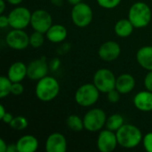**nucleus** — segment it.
<instances>
[{
	"label": "nucleus",
	"mask_w": 152,
	"mask_h": 152,
	"mask_svg": "<svg viewBox=\"0 0 152 152\" xmlns=\"http://www.w3.org/2000/svg\"><path fill=\"white\" fill-rule=\"evenodd\" d=\"M118 145L124 149H134L142 142L143 135L139 127L132 124H124L117 132Z\"/></svg>",
	"instance_id": "1"
},
{
	"label": "nucleus",
	"mask_w": 152,
	"mask_h": 152,
	"mask_svg": "<svg viewBox=\"0 0 152 152\" xmlns=\"http://www.w3.org/2000/svg\"><path fill=\"white\" fill-rule=\"evenodd\" d=\"M59 93L60 84L54 77L47 75L37 82L35 94L37 98L43 102H48L54 100Z\"/></svg>",
	"instance_id": "2"
},
{
	"label": "nucleus",
	"mask_w": 152,
	"mask_h": 152,
	"mask_svg": "<svg viewBox=\"0 0 152 152\" xmlns=\"http://www.w3.org/2000/svg\"><path fill=\"white\" fill-rule=\"evenodd\" d=\"M127 18L135 28H145L151 21V9L144 2H135L130 7Z\"/></svg>",
	"instance_id": "3"
},
{
	"label": "nucleus",
	"mask_w": 152,
	"mask_h": 152,
	"mask_svg": "<svg viewBox=\"0 0 152 152\" xmlns=\"http://www.w3.org/2000/svg\"><path fill=\"white\" fill-rule=\"evenodd\" d=\"M100 91L94 83H86L80 86L75 93V102L81 107L89 108L94 106L99 100Z\"/></svg>",
	"instance_id": "4"
},
{
	"label": "nucleus",
	"mask_w": 152,
	"mask_h": 152,
	"mask_svg": "<svg viewBox=\"0 0 152 152\" xmlns=\"http://www.w3.org/2000/svg\"><path fill=\"white\" fill-rule=\"evenodd\" d=\"M85 129L90 133H96L106 125L107 116L103 110L94 108L89 110L83 117Z\"/></svg>",
	"instance_id": "5"
},
{
	"label": "nucleus",
	"mask_w": 152,
	"mask_h": 152,
	"mask_svg": "<svg viewBox=\"0 0 152 152\" xmlns=\"http://www.w3.org/2000/svg\"><path fill=\"white\" fill-rule=\"evenodd\" d=\"M70 14L72 22L78 28H86L89 26L94 18V12L91 6L84 2L73 5Z\"/></svg>",
	"instance_id": "6"
},
{
	"label": "nucleus",
	"mask_w": 152,
	"mask_h": 152,
	"mask_svg": "<svg viewBox=\"0 0 152 152\" xmlns=\"http://www.w3.org/2000/svg\"><path fill=\"white\" fill-rule=\"evenodd\" d=\"M117 77L114 73L109 69H98L93 77V83L101 93L107 94L116 88Z\"/></svg>",
	"instance_id": "7"
},
{
	"label": "nucleus",
	"mask_w": 152,
	"mask_h": 152,
	"mask_svg": "<svg viewBox=\"0 0 152 152\" xmlns=\"http://www.w3.org/2000/svg\"><path fill=\"white\" fill-rule=\"evenodd\" d=\"M32 12L25 6H16L9 14V24L12 28L24 29L30 25Z\"/></svg>",
	"instance_id": "8"
},
{
	"label": "nucleus",
	"mask_w": 152,
	"mask_h": 152,
	"mask_svg": "<svg viewBox=\"0 0 152 152\" xmlns=\"http://www.w3.org/2000/svg\"><path fill=\"white\" fill-rule=\"evenodd\" d=\"M52 25H53L52 15L46 10L37 9L32 12L30 26L35 31H38L45 34Z\"/></svg>",
	"instance_id": "9"
},
{
	"label": "nucleus",
	"mask_w": 152,
	"mask_h": 152,
	"mask_svg": "<svg viewBox=\"0 0 152 152\" xmlns=\"http://www.w3.org/2000/svg\"><path fill=\"white\" fill-rule=\"evenodd\" d=\"M50 67L45 56L35 59L28 65L27 77L33 81H38L48 75Z\"/></svg>",
	"instance_id": "10"
},
{
	"label": "nucleus",
	"mask_w": 152,
	"mask_h": 152,
	"mask_svg": "<svg viewBox=\"0 0 152 152\" xmlns=\"http://www.w3.org/2000/svg\"><path fill=\"white\" fill-rule=\"evenodd\" d=\"M5 42L10 48L21 51L29 45V36L23 29L12 28L7 33Z\"/></svg>",
	"instance_id": "11"
},
{
	"label": "nucleus",
	"mask_w": 152,
	"mask_h": 152,
	"mask_svg": "<svg viewBox=\"0 0 152 152\" xmlns=\"http://www.w3.org/2000/svg\"><path fill=\"white\" fill-rule=\"evenodd\" d=\"M118 145L116 132L110 131L109 129L101 130L98 134L96 146L98 151L101 152H112L116 150Z\"/></svg>",
	"instance_id": "12"
},
{
	"label": "nucleus",
	"mask_w": 152,
	"mask_h": 152,
	"mask_svg": "<svg viewBox=\"0 0 152 152\" xmlns=\"http://www.w3.org/2000/svg\"><path fill=\"white\" fill-rule=\"evenodd\" d=\"M121 53V47L119 44L116 41L110 40L104 42L98 50L99 57L107 62H111L116 61Z\"/></svg>",
	"instance_id": "13"
},
{
	"label": "nucleus",
	"mask_w": 152,
	"mask_h": 152,
	"mask_svg": "<svg viewBox=\"0 0 152 152\" xmlns=\"http://www.w3.org/2000/svg\"><path fill=\"white\" fill-rule=\"evenodd\" d=\"M45 148L46 152H66L68 149L66 137L61 133H53L47 137Z\"/></svg>",
	"instance_id": "14"
},
{
	"label": "nucleus",
	"mask_w": 152,
	"mask_h": 152,
	"mask_svg": "<svg viewBox=\"0 0 152 152\" xmlns=\"http://www.w3.org/2000/svg\"><path fill=\"white\" fill-rule=\"evenodd\" d=\"M134 105L135 108L142 112L152 111V92L144 90L137 93L134 97Z\"/></svg>",
	"instance_id": "15"
},
{
	"label": "nucleus",
	"mask_w": 152,
	"mask_h": 152,
	"mask_svg": "<svg viewBox=\"0 0 152 152\" xmlns=\"http://www.w3.org/2000/svg\"><path fill=\"white\" fill-rule=\"evenodd\" d=\"M68 37L66 27L61 24H53L45 33V37L48 41L53 44H61L65 41Z\"/></svg>",
	"instance_id": "16"
},
{
	"label": "nucleus",
	"mask_w": 152,
	"mask_h": 152,
	"mask_svg": "<svg viewBox=\"0 0 152 152\" xmlns=\"http://www.w3.org/2000/svg\"><path fill=\"white\" fill-rule=\"evenodd\" d=\"M28 65L22 61H15L11 64L7 71V77L9 79L14 82H21L27 77Z\"/></svg>",
	"instance_id": "17"
},
{
	"label": "nucleus",
	"mask_w": 152,
	"mask_h": 152,
	"mask_svg": "<svg viewBox=\"0 0 152 152\" xmlns=\"http://www.w3.org/2000/svg\"><path fill=\"white\" fill-rule=\"evenodd\" d=\"M135 78L133 75L128 73H124L117 77L116 89L121 94H126L131 93L135 87Z\"/></svg>",
	"instance_id": "18"
},
{
	"label": "nucleus",
	"mask_w": 152,
	"mask_h": 152,
	"mask_svg": "<svg viewBox=\"0 0 152 152\" xmlns=\"http://www.w3.org/2000/svg\"><path fill=\"white\" fill-rule=\"evenodd\" d=\"M18 152H35L37 151L38 140L31 134H25L19 138L16 142Z\"/></svg>",
	"instance_id": "19"
},
{
	"label": "nucleus",
	"mask_w": 152,
	"mask_h": 152,
	"mask_svg": "<svg viewBox=\"0 0 152 152\" xmlns=\"http://www.w3.org/2000/svg\"><path fill=\"white\" fill-rule=\"evenodd\" d=\"M138 64L144 69L152 70V45H144L136 53Z\"/></svg>",
	"instance_id": "20"
},
{
	"label": "nucleus",
	"mask_w": 152,
	"mask_h": 152,
	"mask_svg": "<svg viewBox=\"0 0 152 152\" xmlns=\"http://www.w3.org/2000/svg\"><path fill=\"white\" fill-rule=\"evenodd\" d=\"M135 28L132 24V22L129 20V19H121L118 20L114 26V31L115 34L122 38L128 37L132 35L134 29Z\"/></svg>",
	"instance_id": "21"
},
{
	"label": "nucleus",
	"mask_w": 152,
	"mask_h": 152,
	"mask_svg": "<svg viewBox=\"0 0 152 152\" xmlns=\"http://www.w3.org/2000/svg\"><path fill=\"white\" fill-rule=\"evenodd\" d=\"M66 125H67L68 128L70 131H73L75 133L81 132V131H83L85 129L83 118H81L79 116H77L76 114L69 115L67 118V119H66Z\"/></svg>",
	"instance_id": "22"
},
{
	"label": "nucleus",
	"mask_w": 152,
	"mask_h": 152,
	"mask_svg": "<svg viewBox=\"0 0 152 152\" xmlns=\"http://www.w3.org/2000/svg\"><path fill=\"white\" fill-rule=\"evenodd\" d=\"M124 124H125V119H124L123 116L116 113V114H112L107 118L105 126L107 129H109L110 131L117 132Z\"/></svg>",
	"instance_id": "23"
},
{
	"label": "nucleus",
	"mask_w": 152,
	"mask_h": 152,
	"mask_svg": "<svg viewBox=\"0 0 152 152\" xmlns=\"http://www.w3.org/2000/svg\"><path fill=\"white\" fill-rule=\"evenodd\" d=\"M12 82L6 76H2L0 77V98L4 99L11 94Z\"/></svg>",
	"instance_id": "24"
},
{
	"label": "nucleus",
	"mask_w": 152,
	"mask_h": 152,
	"mask_svg": "<svg viewBox=\"0 0 152 152\" xmlns=\"http://www.w3.org/2000/svg\"><path fill=\"white\" fill-rule=\"evenodd\" d=\"M10 127L16 131H22L26 129L28 126V119L23 116H16L13 118L12 122L9 124Z\"/></svg>",
	"instance_id": "25"
},
{
	"label": "nucleus",
	"mask_w": 152,
	"mask_h": 152,
	"mask_svg": "<svg viewBox=\"0 0 152 152\" xmlns=\"http://www.w3.org/2000/svg\"><path fill=\"white\" fill-rule=\"evenodd\" d=\"M45 35L44 33L34 30L29 36V45L33 48H40L45 42Z\"/></svg>",
	"instance_id": "26"
},
{
	"label": "nucleus",
	"mask_w": 152,
	"mask_h": 152,
	"mask_svg": "<svg viewBox=\"0 0 152 152\" xmlns=\"http://www.w3.org/2000/svg\"><path fill=\"white\" fill-rule=\"evenodd\" d=\"M122 0H96L97 4L104 9L111 10L120 4Z\"/></svg>",
	"instance_id": "27"
},
{
	"label": "nucleus",
	"mask_w": 152,
	"mask_h": 152,
	"mask_svg": "<svg viewBox=\"0 0 152 152\" xmlns=\"http://www.w3.org/2000/svg\"><path fill=\"white\" fill-rule=\"evenodd\" d=\"M121 94L115 88L107 93V99L110 103H118L120 101Z\"/></svg>",
	"instance_id": "28"
},
{
	"label": "nucleus",
	"mask_w": 152,
	"mask_h": 152,
	"mask_svg": "<svg viewBox=\"0 0 152 152\" xmlns=\"http://www.w3.org/2000/svg\"><path fill=\"white\" fill-rule=\"evenodd\" d=\"M142 145L145 151L148 152H152V132L147 133L142 139Z\"/></svg>",
	"instance_id": "29"
},
{
	"label": "nucleus",
	"mask_w": 152,
	"mask_h": 152,
	"mask_svg": "<svg viewBox=\"0 0 152 152\" xmlns=\"http://www.w3.org/2000/svg\"><path fill=\"white\" fill-rule=\"evenodd\" d=\"M24 92V86L21 84V82H14L12 85V90H11V94L15 95V96H19L20 94H22Z\"/></svg>",
	"instance_id": "30"
},
{
	"label": "nucleus",
	"mask_w": 152,
	"mask_h": 152,
	"mask_svg": "<svg viewBox=\"0 0 152 152\" xmlns=\"http://www.w3.org/2000/svg\"><path fill=\"white\" fill-rule=\"evenodd\" d=\"M144 86L147 90L152 92V70L148 71L144 77Z\"/></svg>",
	"instance_id": "31"
},
{
	"label": "nucleus",
	"mask_w": 152,
	"mask_h": 152,
	"mask_svg": "<svg viewBox=\"0 0 152 152\" xmlns=\"http://www.w3.org/2000/svg\"><path fill=\"white\" fill-rule=\"evenodd\" d=\"M60 66H61V61L58 58H53L49 63L50 70H52V71L57 70L60 68Z\"/></svg>",
	"instance_id": "32"
},
{
	"label": "nucleus",
	"mask_w": 152,
	"mask_h": 152,
	"mask_svg": "<svg viewBox=\"0 0 152 152\" xmlns=\"http://www.w3.org/2000/svg\"><path fill=\"white\" fill-rule=\"evenodd\" d=\"M8 26H10L8 15L6 16L4 14H0V28H5Z\"/></svg>",
	"instance_id": "33"
},
{
	"label": "nucleus",
	"mask_w": 152,
	"mask_h": 152,
	"mask_svg": "<svg viewBox=\"0 0 152 152\" xmlns=\"http://www.w3.org/2000/svg\"><path fill=\"white\" fill-rule=\"evenodd\" d=\"M13 116L11 114V113H9V112H6L5 114H4V116L3 117V118H1V120L4 123V124H10L11 122H12V120L13 119Z\"/></svg>",
	"instance_id": "34"
},
{
	"label": "nucleus",
	"mask_w": 152,
	"mask_h": 152,
	"mask_svg": "<svg viewBox=\"0 0 152 152\" xmlns=\"http://www.w3.org/2000/svg\"><path fill=\"white\" fill-rule=\"evenodd\" d=\"M69 48H70V45L69 43H64L60 46L59 52H60V53H66L69 50Z\"/></svg>",
	"instance_id": "35"
},
{
	"label": "nucleus",
	"mask_w": 152,
	"mask_h": 152,
	"mask_svg": "<svg viewBox=\"0 0 152 152\" xmlns=\"http://www.w3.org/2000/svg\"><path fill=\"white\" fill-rule=\"evenodd\" d=\"M6 152H18V148L16 143H10L7 145Z\"/></svg>",
	"instance_id": "36"
},
{
	"label": "nucleus",
	"mask_w": 152,
	"mask_h": 152,
	"mask_svg": "<svg viewBox=\"0 0 152 152\" xmlns=\"http://www.w3.org/2000/svg\"><path fill=\"white\" fill-rule=\"evenodd\" d=\"M7 143L4 142V139H0V151L1 152H6V150H7Z\"/></svg>",
	"instance_id": "37"
},
{
	"label": "nucleus",
	"mask_w": 152,
	"mask_h": 152,
	"mask_svg": "<svg viewBox=\"0 0 152 152\" xmlns=\"http://www.w3.org/2000/svg\"><path fill=\"white\" fill-rule=\"evenodd\" d=\"M5 0H0V14H3L5 10Z\"/></svg>",
	"instance_id": "38"
},
{
	"label": "nucleus",
	"mask_w": 152,
	"mask_h": 152,
	"mask_svg": "<svg viewBox=\"0 0 152 152\" xmlns=\"http://www.w3.org/2000/svg\"><path fill=\"white\" fill-rule=\"evenodd\" d=\"M5 1L12 5H19L23 0H5Z\"/></svg>",
	"instance_id": "39"
},
{
	"label": "nucleus",
	"mask_w": 152,
	"mask_h": 152,
	"mask_svg": "<svg viewBox=\"0 0 152 152\" xmlns=\"http://www.w3.org/2000/svg\"><path fill=\"white\" fill-rule=\"evenodd\" d=\"M51 3L55 6H61L63 4V0H51Z\"/></svg>",
	"instance_id": "40"
},
{
	"label": "nucleus",
	"mask_w": 152,
	"mask_h": 152,
	"mask_svg": "<svg viewBox=\"0 0 152 152\" xmlns=\"http://www.w3.org/2000/svg\"><path fill=\"white\" fill-rule=\"evenodd\" d=\"M7 111L5 110V109H4V105H0V119H1V118H3L4 116V114L6 113Z\"/></svg>",
	"instance_id": "41"
},
{
	"label": "nucleus",
	"mask_w": 152,
	"mask_h": 152,
	"mask_svg": "<svg viewBox=\"0 0 152 152\" xmlns=\"http://www.w3.org/2000/svg\"><path fill=\"white\" fill-rule=\"evenodd\" d=\"M68 3L71 5H76L77 4H79L80 2H82V0H67Z\"/></svg>",
	"instance_id": "42"
}]
</instances>
